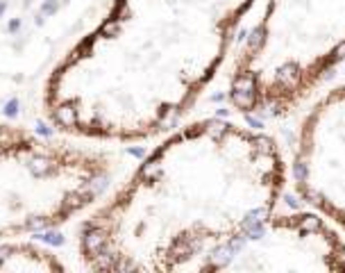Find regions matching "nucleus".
Returning a JSON list of instances; mask_svg holds the SVG:
<instances>
[{"instance_id": "1", "label": "nucleus", "mask_w": 345, "mask_h": 273, "mask_svg": "<svg viewBox=\"0 0 345 273\" xmlns=\"http://www.w3.org/2000/svg\"><path fill=\"white\" fill-rule=\"evenodd\" d=\"M114 173L109 150L0 123V241L68 223L105 194Z\"/></svg>"}, {"instance_id": "2", "label": "nucleus", "mask_w": 345, "mask_h": 273, "mask_svg": "<svg viewBox=\"0 0 345 273\" xmlns=\"http://www.w3.org/2000/svg\"><path fill=\"white\" fill-rule=\"evenodd\" d=\"M0 271H66V264L50 248L30 241H0Z\"/></svg>"}, {"instance_id": "3", "label": "nucleus", "mask_w": 345, "mask_h": 273, "mask_svg": "<svg viewBox=\"0 0 345 273\" xmlns=\"http://www.w3.org/2000/svg\"><path fill=\"white\" fill-rule=\"evenodd\" d=\"M320 228V219L316 216H304L302 219V230H318Z\"/></svg>"}, {"instance_id": "4", "label": "nucleus", "mask_w": 345, "mask_h": 273, "mask_svg": "<svg viewBox=\"0 0 345 273\" xmlns=\"http://www.w3.org/2000/svg\"><path fill=\"white\" fill-rule=\"evenodd\" d=\"M293 171H295V178L300 180V182H304V178H307V167H304L302 162H295V169H293Z\"/></svg>"}, {"instance_id": "5", "label": "nucleus", "mask_w": 345, "mask_h": 273, "mask_svg": "<svg viewBox=\"0 0 345 273\" xmlns=\"http://www.w3.org/2000/svg\"><path fill=\"white\" fill-rule=\"evenodd\" d=\"M334 57H339V60H343V57H345V43H341V46L336 48V53H334Z\"/></svg>"}]
</instances>
